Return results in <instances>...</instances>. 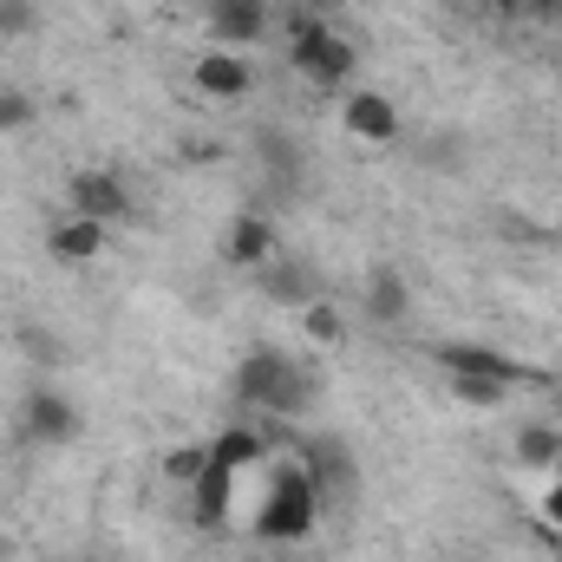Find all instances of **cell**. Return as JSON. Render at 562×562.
Segmentation results:
<instances>
[{
	"mask_svg": "<svg viewBox=\"0 0 562 562\" xmlns=\"http://www.w3.org/2000/svg\"><path fill=\"white\" fill-rule=\"evenodd\" d=\"M229 393L249 413H269V419L294 425V419H307V406H314V373L294 353H281V347H249L236 360V373H229Z\"/></svg>",
	"mask_w": 562,
	"mask_h": 562,
	"instance_id": "6da1fadb",
	"label": "cell"
},
{
	"mask_svg": "<svg viewBox=\"0 0 562 562\" xmlns=\"http://www.w3.org/2000/svg\"><path fill=\"white\" fill-rule=\"evenodd\" d=\"M314 524H321V491H314V477H307V464L294 458V451H281L269 458V491H262V517H256V537L262 543H307L314 537Z\"/></svg>",
	"mask_w": 562,
	"mask_h": 562,
	"instance_id": "7a4b0ae2",
	"label": "cell"
},
{
	"mask_svg": "<svg viewBox=\"0 0 562 562\" xmlns=\"http://www.w3.org/2000/svg\"><path fill=\"white\" fill-rule=\"evenodd\" d=\"M288 66L314 86V92H347L360 72V46L347 33H334V20H314L307 33L288 40Z\"/></svg>",
	"mask_w": 562,
	"mask_h": 562,
	"instance_id": "3957f363",
	"label": "cell"
},
{
	"mask_svg": "<svg viewBox=\"0 0 562 562\" xmlns=\"http://www.w3.org/2000/svg\"><path fill=\"white\" fill-rule=\"evenodd\" d=\"M294 458L307 464V477H314V491H321V510H327V504H347V497L360 491V458H353V445H347L340 431L294 438Z\"/></svg>",
	"mask_w": 562,
	"mask_h": 562,
	"instance_id": "277c9868",
	"label": "cell"
},
{
	"mask_svg": "<svg viewBox=\"0 0 562 562\" xmlns=\"http://www.w3.org/2000/svg\"><path fill=\"white\" fill-rule=\"evenodd\" d=\"M79 431H86V413L59 386H26V400H20V438H33V445H72Z\"/></svg>",
	"mask_w": 562,
	"mask_h": 562,
	"instance_id": "5b68a950",
	"label": "cell"
},
{
	"mask_svg": "<svg viewBox=\"0 0 562 562\" xmlns=\"http://www.w3.org/2000/svg\"><path fill=\"white\" fill-rule=\"evenodd\" d=\"M66 203H72V216H92L105 229L132 216V190H125L119 170H72L66 177Z\"/></svg>",
	"mask_w": 562,
	"mask_h": 562,
	"instance_id": "8992f818",
	"label": "cell"
},
{
	"mask_svg": "<svg viewBox=\"0 0 562 562\" xmlns=\"http://www.w3.org/2000/svg\"><path fill=\"white\" fill-rule=\"evenodd\" d=\"M276 26V0H210V46L249 53Z\"/></svg>",
	"mask_w": 562,
	"mask_h": 562,
	"instance_id": "52a82bcc",
	"label": "cell"
},
{
	"mask_svg": "<svg viewBox=\"0 0 562 562\" xmlns=\"http://www.w3.org/2000/svg\"><path fill=\"white\" fill-rule=\"evenodd\" d=\"M236 484H243V471H236V464H223V458L210 451L203 477L190 484V517H196L203 530H223V524H229V510H236Z\"/></svg>",
	"mask_w": 562,
	"mask_h": 562,
	"instance_id": "ba28073f",
	"label": "cell"
},
{
	"mask_svg": "<svg viewBox=\"0 0 562 562\" xmlns=\"http://www.w3.org/2000/svg\"><path fill=\"white\" fill-rule=\"evenodd\" d=\"M196 92L203 99H249L256 92V66H249V53H229V46H210L203 59H196Z\"/></svg>",
	"mask_w": 562,
	"mask_h": 562,
	"instance_id": "9c48e42d",
	"label": "cell"
},
{
	"mask_svg": "<svg viewBox=\"0 0 562 562\" xmlns=\"http://www.w3.org/2000/svg\"><path fill=\"white\" fill-rule=\"evenodd\" d=\"M340 125L360 144H393L400 138V105H393L386 92H367V86H360V92L340 99Z\"/></svg>",
	"mask_w": 562,
	"mask_h": 562,
	"instance_id": "30bf717a",
	"label": "cell"
},
{
	"mask_svg": "<svg viewBox=\"0 0 562 562\" xmlns=\"http://www.w3.org/2000/svg\"><path fill=\"white\" fill-rule=\"evenodd\" d=\"M431 360H438L451 380H504V386L517 380V367H510L497 347H484V340H438Z\"/></svg>",
	"mask_w": 562,
	"mask_h": 562,
	"instance_id": "8fae6325",
	"label": "cell"
},
{
	"mask_svg": "<svg viewBox=\"0 0 562 562\" xmlns=\"http://www.w3.org/2000/svg\"><path fill=\"white\" fill-rule=\"evenodd\" d=\"M46 256L66 262V269L99 262V256H105V223H92V216H59V223L46 229Z\"/></svg>",
	"mask_w": 562,
	"mask_h": 562,
	"instance_id": "7c38bea8",
	"label": "cell"
},
{
	"mask_svg": "<svg viewBox=\"0 0 562 562\" xmlns=\"http://www.w3.org/2000/svg\"><path fill=\"white\" fill-rule=\"evenodd\" d=\"M276 249H281V236H276V223L269 216H236L229 223V236H223V256H229V269H269L276 262Z\"/></svg>",
	"mask_w": 562,
	"mask_h": 562,
	"instance_id": "4fadbf2b",
	"label": "cell"
},
{
	"mask_svg": "<svg viewBox=\"0 0 562 562\" xmlns=\"http://www.w3.org/2000/svg\"><path fill=\"white\" fill-rule=\"evenodd\" d=\"M360 307H367L373 327H406L413 321V288H406L400 269H373L367 288H360Z\"/></svg>",
	"mask_w": 562,
	"mask_h": 562,
	"instance_id": "5bb4252c",
	"label": "cell"
},
{
	"mask_svg": "<svg viewBox=\"0 0 562 562\" xmlns=\"http://www.w3.org/2000/svg\"><path fill=\"white\" fill-rule=\"evenodd\" d=\"M262 294L281 301V307H307V301H321V276H314L307 262H294V256H276V262L262 269Z\"/></svg>",
	"mask_w": 562,
	"mask_h": 562,
	"instance_id": "9a60e30c",
	"label": "cell"
},
{
	"mask_svg": "<svg viewBox=\"0 0 562 562\" xmlns=\"http://www.w3.org/2000/svg\"><path fill=\"white\" fill-rule=\"evenodd\" d=\"M223 464H236V471H256V464H269V438L262 431H249V425H229L216 445H210Z\"/></svg>",
	"mask_w": 562,
	"mask_h": 562,
	"instance_id": "2e32d148",
	"label": "cell"
},
{
	"mask_svg": "<svg viewBox=\"0 0 562 562\" xmlns=\"http://www.w3.org/2000/svg\"><path fill=\"white\" fill-rule=\"evenodd\" d=\"M517 464H530V471L562 464V431L557 425H524V431H517Z\"/></svg>",
	"mask_w": 562,
	"mask_h": 562,
	"instance_id": "e0dca14e",
	"label": "cell"
},
{
	"mask_svg": "<svg viewBox=\"0 0 562 562\" xmlns=\"http://www.w3.org/2000/svg\"><path fill=\"white\" fill-rule=\"evenodd\" d=\"M301 327H307V340H314V347H340V340H347V314H340L327 294L301 307Z\"/></svg>",
	"mask_w": 562,
	"mask_h": 562,
	"instance_id": "ac0fdd59",
	"label": "cell"
},
{
	"mask_svg": "<svg viewBox=\"0 0 562 562\" xmlns=\"http://www.w3.org/2000/svg\"><path fill=\"white\" fill-rule=\"evenodd\" d=\"M203 464H210V445H177V451L164 458V477H170L177 491H190V484L203 477Z\"/></svg>",
	"mask_w": 562,
	"mask_h": 562,
	"instance_id": "d6986e66",
	"label": "cell"
},
{
	"mask_svg": "<svg viewBox=\"0 0 562 562\" xmlns=\"http://www.w3.org/2000/svg\"><path fill=\"white\" fill-rule=\"evenodd\" d=\"M451 393H458L464 406H477V413H497V406L510 400V386H504V380H451Z\"/></svg>",
	"mask_w": 562,
	"mask_h": 562,
	"instance_id": "ffe728a7",
	"label": "cell"
},
{
	"mask_svg": "<svg viewBox=\"0 0 562 562\" xmlns=\"http://www.w3.org/2000/svg\"><path fill=\"white\" fill-rule=\"evenodd\" d=\"M40 26V7L33 0H0V40H20Z\"/></svg>",
	"mask_w": 562,
	"mask_h": 562,
	"instance_id": "44dd1931",
	"label": "cell"
},
{
	"mask_svg": "<svg viewBox=\"0 0 562 562\" xmlns=\"http://www.w3.org/2000/svg\"><path fill=\"white\" fill-rule=\"evenodd\" d=\"M33 125V99L26 92H0V132H26Z\"/></svg>",
	"mask_w": 562,
	"mask_h": 562,
	"instance_id": "7402d4cb",
	"label": "cell"
},
{
	"mask_svg": "<svg viewBox=\"0 0 562 562\" xmlns=\"http://www.w3.org/2000/svg\"><path fill=\"white\" fill-rule=\"evenodd\" d=\"M543 530H550V537H562V477L543 491Z\"/></svg>",
	"mask_w": 562,
	"mask_h": 562,
	"instance_id": "603a6c76",
	"label": "cell"
},
{
	"mask_svg": "<svg viewBox=\"0 0 562 562\" xmlns=\"http://www.w3.org/2000/svg\"><path fill=\"white\" fill-rule=\"evenodd\" d=\"M524 13L543 20V26H562V0H524Z\"/></svg>",
	"mask_w": 562,
	"mask_h": 562,
	"instance_id": "cb8c5ba5",
	"label": "cell"
},
{
	"mask_svg": "<svg viewBox=\"0 0 562 562\" xmlns=\"http://www.w3.org/2000/svg\"><path fill=\"white\" fill-rule=\"evenodd\" d=\"M477 7H491V13H524V0H477Z\"/></svg>",
	"mask_w": 562,
	"mask_h": 562,
	"instance_id": "d4e9b609",
	"label": "cell"
},
{
	"mask_svg": "<svg viewBox=\"0 0 562 562\" xmlns=\"http://www.w3.org/2000/svg\"><path fill=\"white\" fill-rule=\"evenodd\" d=\"M281 562H314V557H288V550H281Z\"/></svg>",
	"mask_w": 562,
	"mask_h": 562,
	"instance_id": "484cf974",
	"label": "cell"
}]
</instances>
